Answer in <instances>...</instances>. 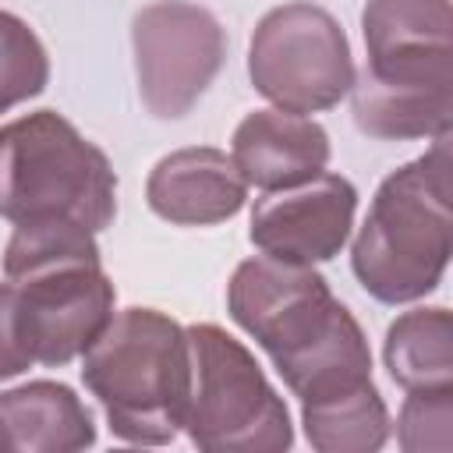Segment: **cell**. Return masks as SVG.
<instances>
[{"label":"cell","mask_w":453,"mask_h":453,"mask_svg":"<svg viewBox=\"0 0 453 453\" xmlns=\"http://www.w3.org/2000/svg\"><path fill=\"white\" fill-rule=\"evenodd\" d=\"M251 88L276 110L322 113L354 85V57L340 21L308 0L265 11L248 42Z\"/></svg>","instance_id":"52a82bcc"},{"label":"cell","mask_w":453,"mask_h":453,"mask_svg":"<svg viewBox=\"0 0 453 453\" xmlns=\"http://www.w3.org/2000/svg\"><path fill=\"white\" fill-rule=\"evenodd\" d=\"M81 382L106 414L113 439L166 446L184 428L191 396V347L177 319L131 304L81 354Z\"/></svg>","instance_id":"277c9868"},{"label":"cell","mask_w":453,"mask_h":453,"mask_svg":"<svg viewBox=\"0 0 453 453\" xmlns=\"http://www.w3.org/2000/svg\"><path fill=\"white\" fill-rule=\"evenodd\" d=\"M113 216V163L64 113L32 110L0 127V219H71L103 234Z\"/></svg>","instance_id":"5b68a950"},{"label":"cell","mask_w":453,"mask_h":453,"mask_svg":"<svg viewBox=\"0 0 453 453\" xmlns=\"http://www.w3.org/2000/svg\"><path fill=\"white\" fill-rule=\"evenodd\" d=\"M357 212V188L343 173H315L294 188L262 191L251 209V244L280 262L319 265L343 251Z\"/></svg>","instance_id":"30bf717a"},{"label":"cell","mask_w":453,"mask_h":453,"mask_svg":"<svg viewBox=\"0 0 453 453\" xmlns=\"http://www.w3.org/2000/svg\"><path fill=\"white\" fill-rule=\"evenodd\" d=\"M21 340L35 365L64 368L88 350L117 311L96 234L71 219L14 223L4 248Z\"/></svg>","instance_id":"7a4b0ae2"},{"label":"cell","mask_w":453,"mask_h":453,"mask_svg":"<svg viewBox=\"0 0 453 453\" xmlns=\"http://www.w3.org/2000/svg\"><path fill=\"white\" fill-rule=\"evenodd\" d=\"M35 361L21 340L18 329V315H14V290L11 283L0 276V382L18 379L21 372H28Z\"/></svg>","instance_id":"d6986e66"},{"label":"cell","mask_w":453,"mask_h":453,"mask_svg":"<svg viewBox=\"0 0 453 453\" xmlns=\"http://www.w3.org/2000/svg\"><path fill=\"white\" fill-rule=\"evenodd\" d=\"M368 64L453 53L449 0H368L361 11Z\"/></svg>","instance_id":"5bb4252c"},{"label":"cell","mask_w":453,"mask_h":453,"mask_svg":"<svg viewBox=\"0 0 453 453\" xmlns=\"http://www.w3.org/2000/svg\"><path fill=\"white\" fill-rule=\"evenodd\" d=\"M389 379L407 389L453 386V319L449 308H411L396 315L382 340Z\"/></svg>","instance_id":"9a60e30c"},{"label":"cell","mask_w":453,"mask_h":453,"mask_svg":"<svg viewBox=\"0 0 453 453\" xmlns=\"http://www.w3.org/2000/svg\"><path fill=\"white\" fill-rule=\"evenodd\" d=\"M149 209L173 226H216L234 219L248 202V180L223 149H173L149 170Z\"/></svg>","instance_id":"8fae6325"},{"label":"cell","mask_w":453,"mask_h":453,"mask_svg":"<svg viewBox=\"0 0 453 453\" xmlns=\"http://www.w3.org/2000/svg\"><path fill=\"white\" fill-rule=\"evenodd\" d=\"M347 96L350 117L368 138H439L453 124V53L365 64Z\"/></svg>","instance_id":"9c48e42d"},{"label":"cell","mask_w":453,"mask_h":453,"mask_svg":"<svg viewBox=\"0 0 453 453\" xmlns=\"http://www.w3.org/2000/svg\"><path fill=\"white\" fill-rule=\"evenodd\" d=\"M134 78L156 120H177L205 96L226 64V28L191 0H152L131 18Z\"/></svg>","instance_id":"ba28073f"},{"label":"cell","mask_w":453,"mask_h":453,"mask_svg":"<svg viewBox=\"0 0 453 453\" xmlns=\"http://www.w3.org/2000/svg\"><path fill=\"white\" fill-rule=\"evenodd\" d=\"M333 145L319 120L290 110H251L234 127L230 159L258 191L294 188L329 166Z\"/></svg>","instance_id":"7c38bea8"},{"label":"cell","mask_w":453,"mask_h":453,"mask_svg":"<svg viewBox=\"0 0 453 453\" xmlns=\"http://www.w3.org/2000/svg\"><path fill=\"white\" fill-rule=\"evenodd\" d=\"M301 425L319 453H375L389 439V411L382 393L372 386L347 396L301 407Z\"/></svg>","instance_id":"2e32d148"},{"label":"cell","mask_w":453,"mask_h":453,"mask_svg":"<svg viewBox=\"0 0 453 453\" xmlns=\"http://www.w3.org/2000/svg\"><path fill=\"white\" fill-rule=\"evenodd\" d=\"M85 400L53 379L0 389V453H78L96 446Z\"/></svg>","instance_id":"4fadbf2b"},{"label":"cell","mask_w":453,"mask_h":453,"mask_svg":"<svg viewBox=\"0 0 453 453\" xmlns=\"http://www.w3.org/2000/svg\"><path fill=\"white\" fill-rule=\"evenodd\" d=\"M226 311L269 354L301 407L372 382L368 336L315 265L269 255L237 262L226 283Z\"/></svg>","instance_id":"6da1fadb"},{"label":"cell","mask_w":453,"mask_h":453,"mask_svg":"<svg viewBox=\"0 0 453 453\" xmlns=\"http://www.w3.org/2000/svg\"><path fill=\"white\" fill-rule=\"evenodd\" d=\"M191 347V396L184 432L205 453H283L294 425L283 396L255 354L216 322L184 326Z\"/></svg>","instance_id":"8992f818"},{"label":"cell","mask_w":453,"mask_h":453,"mask_svg":"<svg viewBox=\"0 0 453 453\" xmlns=\"http://www.w3.org/2000/svg\"><path fill=\"white\" fill-rule=\"evenodd\" d=\"M50 85V57L35 28L0 11V113L42 96Z\"/></svg>","instance_id":"e0dca14e"},{"label":"cell","mask_w":453,"mask_h":453,"mask_svg":"<svg viewBox=\"0 0 453 453\" xmlns=\"http://www.w3.org/2000/svg\"><path fill=\"white\" fill-rule=\"evenodd\" d=\"M453 156L449 131L432 149L375 188L368 216L350 244L354 280L379 304H411L428 297L449 265L453 248Z\"/></svg>","instance_id":"3957f363"},{"label":"cell","mask_w":453,"mask_h":453,"mask_svg":"<svg viewBox=\"0 0 453 453\" xmlns=\"http://www.w3.org/2000/svg\"><path fill=\"white\" fill-rule=\"evenodd\" d=\"M396 442L403 453H449L453 449V386L407 389L396 414Z\"/></svg>","instance_id":"ac0fdd59"}]
</instances>
